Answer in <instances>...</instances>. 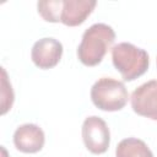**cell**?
Instances as JSON below:
<instances>
[{
    "mask_svg": "<svg viewBox=\"0 0 157 157\" xmlns=\"http://www.w3.org/2000/svg\"><path fill=\"white\" fill-rule=\"evenodd\" d=\"M1 114H6L7 110L11 109L13 103V91L10 81L7 80V74L4 67H1Z\"/></svg>",
    "mask_w": 157,
    "mask_h": 157,
    "instance_id": "8fae6325",
    "label": "cell"
},
{
    "mask_svg": "<svg viewBox=\"0 0 157 157\" xmlns=\"http://www.w3.org/2000/svg\"><path fill=\"white\" fill-rule=\"evenodd\" d=\"M96 5L94 0H63L60 22L69 27L80 26L92 13Z\"/></svg>",
    "mask_w": 157,
    "mask_h": 157,
    "instance_id": "ba28073f",
    "label": "cell"
},
{
    "mask_svg": "<svg viewBox=\"0 0 157 157\" xmlns=\"http://www.w3.org/2000/svg\"><path fill=\"white\" fill-rule=\"evenodd\" d=\"M91 99L101 110L117 112L125 107L129 93L121 81L113 77H102L93 83L91 88Z\"/></svg>",
    "mask_w": 157,
    "mask_h": 157,
    "instance_id": "3957f363",
    "label": "cell"
},
{
    "mask_svg": "<svg viewBox=\"0 0 157 157\" xmlns=\"http://www.w3.org/2000/svg\"><path fill=\"white\" fill-rule=\"evenodd\" d=\"M45 142L44 131L36 124L20 125L13 132L15 147L23 153L39 152Z\"/></svg>",
    "mask_w": 157,
    "mask_h": 157,
    "instance_id": "52a82bcc",
    "label": "cell"
},
{
    "mask_svg": "<svg viewBox=\"0 0 157 157\" xmlns=\"http://www.w3.org/2000/svg\"><path fill=\"white\" fill-rule=\"evenodd\" d=\"M112 61L124 81H134L142 76L150 65L147 52L128 42L118 43L112 48Z\"/></svg>",
    "mask_w": 157,
    "mask_h": 157,
    "instance_id": "7a4b0ae2",
    "label": "cell"
},
{
    "mask_svg": "<svg viewBox=\"0 0 157 157\" xmlns=\"http://www.w3.org/2000/svg\"><path fill=\"white\" fill-rule=\"evenodd\" d=\"M37 9L44 21L56 23L60 22L63 0H42L37 2Z\"/></svg>",
    "mask_w": 157,
    "mask_h": 157,
    "instance_id": "30bf717a",
    "label": "cell"
},
{
    "mask_svg": "<svg viewBox=\"0 0 157 157\" xmlns=\"http://www.w3.org/2000/svg\"><path fill=\"white\" fill-rule=\"evenodd\" d=\"M115 157H153V153L142 140L128 137L118 144Z\"/></svg>",
    "mask_w": 157,
    "mask_h": 157,
    "instance_id": "9c48e42d",
    "label": "cell"
},
{
    "mask_svg": "<svg viewBox=\"0 0 157 157\" xmlns=\"http://www.w3.org/2000/svg\"><path fill=\"white\" fill-rule=\"evenodd\" d=\"M115 39L114 29L105 23H94L88 27L77 47V58L86 66L98 65Z\"/></svg>",
    "mask_w": 157,
    "mask_h": 157,
    "instance_id": "6da1fadb",
    "label": "cell"
},
{
    "mask_svg": "<svg viewBox=\"0 0 157 157\" xmlns=\"http://www.w3.org/2000/svg\"><path fill=\"white\" fill-rule=\"evenodd\" d=\"M63 55V44L52 37L40 38L37 40L31 50V59L33 64L43 70L56 66Z\"/></svg>",
    "mask_w": 157,
    "mask_h": 157,
    "instance_id": "8992f818",
    "label": "cell"
},
{
    "mask_svg": "<svg viewBox=\"0 0 157 157\" xmlns=\"http://www.w3.org/2000/svg\"><path fill=\"white\" fill-rule=\"evenodd\" d=\"M82 140L91 153H104L110 144V132L107 123L96 115L86 118L82 124Z\"/></svg>",
    "mask_w": 157,
    "mask_h": 157,
    "instance_id": "277c9868",
    "label": "cell"
},
{
    "mask_svg": "<svg viewBox=\"0 0 157 157\" xmlns=\"http://www.w3.org/2000/svg\"><path fill=\"white\" fill-rule=\"evenodd\" d=\"M130 102L136 114L157 120V80L147 81L135 88Z\"/></svg>",
    "mask_w": 157,
    "mask_h": 157,
    "instance_id": "5b68a950",
    "label": "cell"
}]
</instances>
